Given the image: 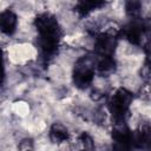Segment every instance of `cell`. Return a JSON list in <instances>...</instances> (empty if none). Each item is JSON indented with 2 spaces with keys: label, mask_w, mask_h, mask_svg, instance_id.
<instances>
[{
  "label": "cell",
  "mask_w": 151,
  "mask_h": 151,
  "mask_svg": "<svg viewBox=\"0 0 151 151\" xmlns=\"http://www.w3.org/2000/svg\"><path fill=\"white\" fill-rule=\"evenodd\" d=\"M34 27L38 33V48L41 57L46 60L53 58L58 52L63 37V31L57 18L48 12L40 13L34 19Z\"/></svg>",
  "instance_id": "obj_1"
},
{
  "label": "cell",
  "mask_w": 151,
  "mask_h": 151,
  "mask_svg": "<svg viewBox=\"0 0 151 151\" xmlns=\"http://www.w3.org/2000/svg\"><path fill=\"white\" fill-rule=\"evenodd\" d=\"M96 73V55H83L79 59H77L73 66V83L78 88H87L92 84Z\"/></svg>",
  "instance_id": "obj_2"
},
{
  "label": "cell",
  "mask_w": 151,
  "mask_h": 151,
  "mask_svg": "<svg viewBox=\"0 0 151 151\" xmlns=\"http://www.w3.org/2000/svg\"><path fill=\"white\" fill-rule=\"evenodd\" d=\"M133 100V93L124 87L117 88L107 101L109 111L113 118V120L125 119Z\"/></svg>",
  "instance_id": "obj_3"
},
{
  "label": "cell",
  "mask_w": 151,
  "mask_h": 151,
  "mask_svg": "<svg viewBox=\"0 0 151 151\" xmlns=\"http://www.w3.org/2000/svg\"><path fill=\"white\" fill-rule=\"evenodd\" d=\"M120 32V31H119ZM119 32L104 31L96 35L94 55L96 57H113L117 47V37Z\"/></svg>",
  "instance_id": "obj_4"
},
{
  "label": "cell",
  "mask_w": 151,
  "mask_h": 151,
  "mask_svg": "<svg viewBox=\"0 0 151 151\" xmlns=\"http://www.w3.org/2000/svg\"><path fill=\"white\" fill-rule=\"evenodd\" d=\"M18 27V17L17 14L7 8L0 12V31L6 35H12Z\"/></svg>",
  "instance_id": "obj_5"
},
{
  "label": "cell",
  "mask_w": 151,
  "mask_h": 151,
  "mask_svg": "<svg viewBox=\"0 0 151 151\" xmlns=\"http://www.w3.org/2000/svg\"><path fill=\"white\" fill-rule=\"evenodd\" d=\"M70 138V133L67 127L61 123H54L50 129V140L53 144H63L66 143Z\"/></svg>",
  "instance_id": "obj_6"
},
{
  "label": "cell",
  "mask_w": 151,
  "mask_h": 151,
  "mask_svg": "<svg viewBox=\"0 0 151 151\" xmlns=\"http://www.w3.org/2000/svg\"><path fill=\"white\" fill-rule=\"evenodd\" d=\"M116 68V61L113 57H96V72L107 76Z\"/></svg>",
  "instance_id": "obj_7"
},
{
  "label": "cell",
  "mask_w": 151,
  "mask_h": 151,
  "mask_svg": "<svg viewBox=\"0 0 151 151\" xmlns=\"http://www.w3.org/2000/svg\"><path fill=\"white\" fill-rule=\"evenodd\" d=\"M76 149L78 151H94V142L93 138L87 132H81L76 138Z\"/></svg>",
  "instance_id": "obj_8"
},
{
  "label": "cell",
  "mask_w": 151,
  "mask_h": 151,
  "mask_svg": "<svg viewBox=\"0 0 151 151\" xmlns=\"http://www.w3.org/2000/svg\"><path fill=\"white\" fill-rule=\"evenodd\" d=\"M104 5H105V2H101V1H81V2H78L76 11L80 15H87L92 11H96V9L103 7Z\"/></svg>",
  "instance_id": "obj_9"
},
{
  "label": "cell",
  "mask_w": 151,
  "mask_h": 151,
  "mask_svg": "<svg viewBox=\"0 0 151 151\" xmlns=\"http://www.w3.org/2000/svg\"><path fill=\"white\" fill-rule=\"evenodd\" d=\"M125 11L131 19H139L142 13V4L139 1H127L125 4Z\"/></svg>",
  "instance_id": "obj_10"
},
{
  "label": "cell",
  "mask_w": 151,
  "mask_h": 151,
  "mask_svg": "<svg viewBox=\"0 0 151 151\" xmlns=\"http://www.w3.org/2000/svg\"><path fill=\"white\" fill-rule=\"evenodd\" d=\"M18 151H34V143L31 138H25L19 142Z\"/></svg>",
  "instance_id": "obj_11"
},
{
  "label": "cell",
  "mask_w": 151,
  "mask_h": 151,
  "mask_svg": "<svg viewBox=\"0 0 151 151\" xmlns=\"http://www.w3.org/2000/svg\"><path fill=\"white\" fill-rule=\"evenodd\" d=\"M4 80H5V63H4L2 50L0 48V86L4 84Z\"/></svg>",
  "instance_id": "obj_12"
},
{
  "label": "cell",
  "mask_w": 151,
  "mask_h": 151,
  "mask_svg": "<svg viewBox=\"0 0 151 151\" xmlns=\"http://www.w3.org/2000/svg\"><path fill=\"white\" fill-rule=\"evenodd\" d=\"M140 73H142V77L147 81L149 80V76H150V68H149V63L147 61L144 64V66H142Z\"/></svg>",
  "instance_id": "obj_13"
}]
</instances>
